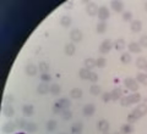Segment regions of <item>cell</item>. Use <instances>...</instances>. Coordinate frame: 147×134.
<instances>
[{"label": "cell", "mask_w": 147, "mask_h": 134, "mask_svg": "<svg viewBox=\"0 0 147 134\" xmlns=\"http://www.w3.org/2000/svg\"><path fill=\"white\" fill-rule=\"evenodd\" d=\"M132 113H134L137 118H140V117H142V116H145V115L147 113V105H146V104H141V105H139L134 111H132Z\"/></svg>", "instance_id": "1"}, {"label": "cell", "mask_w": 147, "mask_h": 134, "mask_svg": "<svg viewBox=\"0 0 147 134\" xmlns=\"http://www.w3.org/2000/svg\"><path fill=\"white\" fill-rule=\"evenodd\" d=\"M113 47V44H112V41L108 40V39H105L102 44H100V47H99V51L102 53V54H107L110 49H112Z\"/></svg>", "instance_id": "2"}, {"label": "cell", "mask_w": 147, "mask_h": 134, "mask_svg": "<svg viewBox=\"0 0 147 134\" xmlns=\"http://www.w3.org/2000/svg\"><path fill=\"white\" fill-rule=\"evenodd\" d=\"M87 13L91 16H94V15H98V10L99 9L97 7V5H96L94 3H87Z\"/></svg>", "instance_id": "3"}, {"label": "cell", "mask_w": 147, "mask_h": 134, "mask_svg": "<svg viewBox=\"0 0 147 134\" xmlns=\"http://www.w3.org/2000/svg\"><path fill=\"white\" fill-rule=\"evenodd\" d=\"M109 17V11H108V9L105 7V6H102V7H99V10H98V18L102 22H104L107 18Z\"/></svg>", "instance_id": "4"}, {"label": "cell", "mask_w": 147, "mask_h": 134, "mask_svg": "<svg viewBox=\"0 0 147 134\" xmlns=\"http://www.w3.org/2000/svg\"><path fill=\"white\" fill-rule=\"evenodd\" d=\"M124 83H125V85L130 90H132V91L137 90V88H139V85H137V82L135 79H132V78H126V79L124 81Z\"/></svg>", "instance_id": "5"}, {"label": "cell", "mask_w": 147, "mask_h": 134, "mask_svg": "<svg viewBox=\"0 0 147 134\" xmlns=\"http://www.w3.org/2000/svg\"><path fill=\"white\" fill-rule=\"evenodd\" d=\"M70 38L72 41H80L82 39V32L80 29H72L70 33Z\"/></svg>", "instance_id": "6"}, {"label": "cell", "mask_w": 147, "mask_h": 134, "mask_svg": "<svg viewBox=\"0 0 147 134\" xmlns=\"http://www.w3.org/2000/svg\"><path fill=\"white\" fill-rule=\"evenodd\" d=\"M127 48H129V50H130L131 53H136V54L141 53V45H140V43H136V41H132V43H130Z\"/></svg>", "instance_id": "7"}, {"label": "cell", "mask_w": 147, "mask_h": 134, "mask_svg": "<svg viewBox=\"0 0 147 134\" xmlns=\"http://www.w3.org/2000/svg\"><path fill=\"white\" fill-rule=\"evenodd\" d=\"M98 129L100 132H108V129H109V123H108V121H105V119H102V121H99L98 122Z\"/></svg>", "instance_id": "8"}, {"label": "cell", "mask_w": 147, "mask_h": 134, "mask_svg": "<svg viewBox=\"0 0 147 134\" xmlns=\"http://www.w3.org/2000/svg\"><path fill=\"white\" fill-rule=\"evenodd\" d=\"M3 112H4V115H5L6 117H11V116L15 115V111H13V107L11 105H5V106H4Z\"/></svg>", "instance_id": "9"}, {"label": "cell", "mask_w": 147, "mask_h": 134, "mask_svg": "<svg viewBox=\"0 0 147 134\" xmlns=\"http://www.w3.org/2000/svg\"><path fill=\"white\" fill-rule=\"evenodd\" d=\"M15 128H16V124L13 123V122H6L5 124H4V132L5 133H12L13 131H15Z\"/></svg>", "instance_id": "10"}, {"label": "cell", "mask_w": 147, "mask_h": 134, "mask_svg": "<svg viewBox=\"0 0 147 134\" xmlns=\"http://www.w3.org/2000/svg\"><path fill=\"white\" fill-rule=\"evenodd\" d=\"M131 31L132 32H135V33H137V32H140L141 28H142V25H141V22L139 20H135V21H132L131 22Z\"/></svg>", "instance_id": "11"}, {"label": "cell", "mask_w": 147, "mask_h": 134, "mask_svg": "<svg viewBox=\"0 0 147 134\" xmlns=\"http://www.w3.org/2000/svg\"><path fill=\"white\" fill-rule=\"evenodd\" d=\"M112 100H114V101H117L118 99H120L121 98V95H123V90L120 89V88H115L112 93Z\"/></svg>", "instance_id": "12"}, {"label": "cell", "mask_w": 147, "mask_h": 134, "mask_svg": "<svg viewBox=\"0 0 147 134\" xmlns=\"http://www.w3.org/2000/svg\"><path fill=\"white\" fill-rule=\"evenodd\" d=\"M93 113H94V106L92 104L86 105L84 107V115H85V116H92Z\"/></svg>", "instance_id": "13"}, {"label": "cell", "mask_w": 147, "mask_h": 134, "mask_svg": "<svg viewBox=\"0 0 147 134\" xmlns=\"http://www.w3.org/2000/svg\"><path fill=\"white\" fill-rule=\"evenodd\" d=\"M113 7V10L115 11V12H121L123 11V9H124V5H123V3L121 1H112V5H110Z\"/></svg>", "instance_id": "14"}, {"label": "cell", "mask_w": 147, "mask_h": 134, "mask_svg": "<svg viewBox=\"0 0 147 134\" xmlns=\"http://www.w3.org/2000/svg\"><path fill=\"white\" fill-rule=\"evenodd\" d=\"M26 73H27L28 76H34L36 73H37V67L34 66L33 63L27 65V66H26Z\"/></svg>", "instance_id": "15"}, {"label": "cell", "mask_w": 147, "mask_h": 134, "mask_svg": "<svg viewBox=\"0 0 147 134\" xmlns=\"http://www.w3.org/2000/svg\"><path fill=\"white\" fill-rule=\"evenodd\" d=\"M90 75H91V71L88 70V68H81L80 72H79V76L80 78H82V79H88L90 78Z\"/></svg>", "instance_id": "16"}, {"label": "cell", "mask_w": 147, "mask_h": 134, "mask_svg": "<svg viewBox=\"0 0 147 134\" xmlns=\"http://www.w3.org/2000/svg\"><path fill=\"white\" fill-rule=\"evenodd\" d=\"M49 90H50V88L45 84V83H42V84H39L37 87V91H38L39 94H47Z\"/></svg>", "instance_id": "17"}, {"label": "cell", "mask_w": 147, "mask_h": 134, "mask_svg": "<svg viewBox=\"0 0 147 134\" xmlns=\"http://www.w3.org/2000/svg\"><path fill=\"white\" fill-rule=\"evenodd\" d=\"M22 111H24L25 116L28 117V116H32V115H33L34 109H33V106H32V105H25L24 109H22Z\"/></svg>", "instance_id": "18"}, {"label": "cell", "mask_w": 147, "mask_h": 134, "mask_svg": "<svg viewBox=\"0 0 147 134\" xmlns=\"http://www.w3.org/2000/svg\"><path fill=\"white\" fill-rule=\"evenodd\" d=\"M127 98H129V100H130L131 104H136V103H139V101L141 100V95L139 93H134V94L129 95Z\"/></svg>", "instance_id": "19"}, {"label": "cell", "mask_w": 147, "mask_h": 134, "mask_svg": "<svg viewBox=\"0 0 147 134\" xmlns=\"http://www.w3.org/2000/svg\"><path fill=\"white\" fill-rule=\"evenodd\" d=\"M85 66L86 68H88V70H91V68H93V67H97V65H96V60L93 59H86L85 60Z\"/></svg>", "instance_id": "20"}, {"label": "cell", "mask_w": 147, "mask_h": 134, "mask_svg": "<svg viewBox=\"0 0 147 134\" xmlns=\"http://www.w3.org/2000/svg\"><path fill=\"white\" fill-rule=\"evenodd\" d=\"M70 95L72 96L74 99H79V98H81V96H82V90L79 89V88H74V89L71 90Z\"/></svg>", "instance_id": "21"}, {"label": "cell", "mask_w": 147, "mask_h": 134, "mask_svg": "<svg viewBox=\"0 0 147 134\" xmlns=\"http://www.w3.org/2000/svg\"><path fill=\"white\" fill-rule=\"evenodd\" d=\"M74 53H75V45L74 44H66L65 45V54L69 55V56H71V55H74Z\"/></svg>", "instance_id": "22"}, {"label": "cell", "mask_w": 147, "mask_h": 134, "mask_svg": "<svg viewBox=\"0 0 147 134\" xmlns=\"http://www.w3.org/2000/svg\"><path fill=\"white\" fill-rule=\"evenodd\" d=\"M82 123L81 122H77V123H75L72 126V128H71V132L72 133H77V134H81V132H82Z\"/></svg>", "instance_id": "23"}, {"label": "cell", "mask_w": 147, "mask_h": 134, "mask_svg": "<svg viewBox=\"0 0 147 134\" xmlns=\"http://www.w3.org/2000/svg\"><path fill=\"white\" fill-rule=\"evenodd\" d=\"M114 48L117 50H123L125 48V41H124V39H117L115 43H114Z\"/></svg>", "instance_id": "24"}, {"label": "cell", "mask_w": 147, "mask_h": 134, "mask_svg": "<svg viewBox=\"0 0 147 134\" xmlns=\"http://www.w3.org/2000/svg\"><path fill=\"white\" fill-rule=\"evenodd\" d=\"M60 25L63 27H69L71 25V17H69V16H63L61 17V20H60Z\"/></svg>", "instance_id": "25"}, {"label": "cell", "mask_w": 147, "mask_h": 134, "mask_svg": "<svg viewBox=\"0 0 147 134\" xmlns=\"http://www.w3.org/2000/svg\"><path fill=\"white\" fill-rule=\"evenodd\" d=\"M136 66L139 68H146L147 66V60L145 57H139L136 61Z\"/></svg>", "instance_id": "26"}, {"label": "cell", "mask_w": 147, "mask_h": 134, "mask_svg": "<svg viewBox=\"0 0 147 134\" xmlns=\"http://www.w3.org/2000/svg\"><path fill=\"white\" fill-rule=\"evenodd\" d=\"M60 90H61V88L59 84H53V85H50V93H52L53 95H59V93H60Z\"/></svg>", "instance_id": "27"}, {"label": "cell", "mask_w": 147, "mask_h": 134, "mask_svg": "<svg viewBox=\"0 0 147 134\" xmlns=\"http://www.w3.org/2000/svg\"><path fill=\"white\" fill-rule=\"evenodd\" d=\"M58 103L60 104V106H61V107H63L64 110H65V109H69V106L71 105V104H70V100L66 99V98H63V99H60V100L58 101Z\"/></svg>", "instance_id": "28"}, {"label": "cell", "mask_w": 147, "mask_h": 134, "mask_svg": "<svg viewBox=\"0 0 147 134\" xmlns=\"http://www.w3.org/2000/svg\"><path fill=\"white\" fill-rule=\"evenodd\" d=\"M96 65H97V67L103 68L105 65H107V60H105L104 57H98L97 60H96Z\"/></svg>", "instance_id": "29"}, {"label": "cell", "mask_w": 147, "mask_h": 134, "mask_svg": "<svg viewBox=\"0 0 147 134\" xmlns=\"http://www.w3.org/2000/svg\"><path fill=\"white\" fill-rule=\"evenodd\" d=\"M61 117L64 119H70L72 117V112L69 109H65V110H63V112H61Z\"/></svg>", "instance_id": "30"}, {"label": "cell", "mask_w": 147, "mask_h": 134, "mask_svg": "<svg viewBox=\"0 0 147 134\" xmlns=\"http://www.w3.org/2000/svg\"><path fill=\"white\" fill-rule=\"evenodd\" d=\"M107 31V23L105 22H100V23L97 25V32L98 33H104Z\"/></svg>", "instance_id": "31"}, {"label": "cell", "mask_w": 147, "mask_h": 134, "mask_svg": "<svg viewBox=\"0 0 147 134\" xmlns=\"http://www.w3.org/2000/svg\"><path fill=\"white\" fill-rule=\"evenodd\" d=\"M39 71H42L43 73H47L49 71V63L48 62H40L39 63Z\"/></svg>", "instance_id": "32"}, {"label": "cell", "mask_w": 147, "mask_h": 134, "mask_svg": "<svg viewBox=\"0 0 147 134\" xmlns=\"http://www.w3.org/2000/svg\"><path fill=\"white\" fill-rule=\"evenodd\" d=\"M131 132H132L131 124H124V126L121 127V133L123 134H130Z\"/></svg>", "instance_id": "33"}, {"label": "cell", "mask_w": 147, "mask_h": 134, "mask_svg": "<svg viewBox=\"0 0 147 134\" xmlns=\"http://www.w3.org/2000/svg\"><path fill=\"white\" fill-rule=\"evenodd\" d=\"M90 93H91V94H93V95H98V94H100V87H98V85H91V88H90Z\"/></svg>", "instance_id": "34"}, {"label": "cell", "mask_w": 147, "mask_h": 134, "mask_svg": "<svg viewBox=\"0 0 147 134\" xmlns=\"http://www.w3.org/2000/svg\"><path fill=\"white\" fill-rule=\"evenodd\" d=\"M26 131L28 132V133H34L37 131V126L34 123H27V126H26Z\"/></svg>", "instance_id": "35"}, {"label": "cell", "mask_w": 147, "mask_h": 134, "mask_svg": "<svg viewBox=\"0 0 147 134\" xmlns=\"http://www.w3.org/2000/svg\"><path fill=\"white\" fill-rule=\"evenodd\" d=\"M120 60H121V62H123V63H129V62L131 61L130 54H127V53L123 54V55H121V57H120Z\"/></svg>", "instance_id": "36"}, {"label": "cell", "mask_w": 147, "mask_h": 134, "mask_svg": "<svg viewBox=\"0 0 147 134\" xmlns=\"http://www.w3.org/2000/svg\"><path fill=\"white\" fill-rule=\"evenodd\" d=\"M57 128V121H54V119H52V121H49L48 123H47V129L48 131H54V129Z\"/></svg>", "instance_id": "37"}, {"label": "cell", "mask_w": 147, "mask_h": 134, "mask_svg": "<svg viewBox=\"0 0 147 134\" xmlns=\"http://www.w3.org/2000/svg\"><path fill=\"white\" fill-rule=\"evenodd\" d=\"M53 112L54 113H61L63 112V107L60 106V104H59V103H55L54 107H53Z\"/></svg>", "instance_id": "38"}, {"label": "cell", "mask_w": 147, "mask_h": 134, "mask_svg": "<svg viewBox=\"0 0 147 134\" xmlns=\"http://www.w3.org/2000/svg\"><path fill=\"white\" fill-rule=\"evenodd\" d=\"M132 18V13L131 12H124L123 13V20L124 21H131Z\"/></svg>", "instance_id": "39"}, {"label": "cell", "mask_w": 147, "mask_h": 134, "mask_svg": "<svg viewBox=\"0 0 147 134\" xmlns=\"http://www.w3.org/2000/svg\"><path fill=\"white\" fill-rule=\"evenodd\" d=\"M120 104H121V106H129L131 103H130V100H129V98L127 96H125V98H121V100H120Z\"/></svg>", "instance_id": "40"}, {"label": "cell", "mask_w": 147, "mask_h": 134, "mask_svg": "<svg viewBox=\"0 0 147 134\" xmlns=\"http://www.w3.org/2000/svg\"><path fill=\"white\" fill-rule=\"evenodd\" d=\"M88 79L91 81V82H97L98 81V75H97V73H94V72H91V75H90V78H88Z\"/></svg>", "instance_id": "41"}, {"label": "cell", "mask_w": 147, "mask_h": 134, "mask_svg": "<svg viewBox=\"0 0 147 134\" xmlns=\"http://www.w3.org/2000/svg\"><path fill=\"white\" fill-rule=\"evenodd\" d=\"M136 121H137V117L135 116L134 113H130V115L127 116V122H129V123H134V122H136Z\"/></svg>", "instance_id": "42"}, {"label": "cell", "mask_w": 147, "mask_h": 134, "mask_svg": "<svg viewBox=\"0 0 147 134\" xmlns=\"http://www.w3.org/2000/svg\"><path fill=\"white\" fill-rule=\"evenodd\" d=\"M17 126L18 127H21V128H26V126H27V122L25 121L24 118H21V119H17Z\"/></svg>", "instance_id": "43"}, {"label": "cell", "mask_w": 147, "mask_h": 134, "mask_svg": "<svg viewBox=\"0 0 147 134\" xmlns=\"http://www.w3.org/2000/svg\"><path fill=\"white\" fill-rule=\"evenodd\" d=\"M102 99H103L104 103H108V101L112 100V94L110 93H104L103 96H102Z\"/></svg>", "instance_id": "44"}, {"label": "cell", "mask_w": 147, "mask_h": 134, "mask_svg": "<svg viewBox=\"0 0 147 134\" xmlns=\"http://www.w3.org/2000/svg\"><path fill=\"white\" fill-rule=\"evenodd\" d=\"M140 45H141V47L147 48V35L141 37V39H140Z\"/></svg>", "instance_id": "45"}, {"label": "cell", "mask_w": 147, "mask_h": 134, "mask_svg": "<svg viewBox=\"0 0 147 134\" xmlns=\"http://www.w3.org/2000/svg\"><path fill=\"white\" fill-rule=\"evenodd\" d=\"M146 78H147V75H145V73H139V75H137V81L139 82L144 83L146 81Z\"/></svg>", "instance_id": "46"}, {"label": "cell", "mask_w": 147, "mask_h": 134, "mask_svg": "<svg viewBox=\"0 0 147 134\" xmlns=\"http://www.w3.org/2000/svg\"><path fill=\"white\" fill-rule=\"evenodd\" d=\"M40 79H42L43 82H49L50 79H52V77H50L48 73H43V75L40 76Z\"/></svg>", "instance_id": "47"}, {"label": "cell", "mask_w": 147, "mask_h": 134, "mask_svg": "<svg viewBox=\"0 0 147 134\" xmlns=\"http://www.w3.org/2000/svg\"><path fill=\"white\" fill-rule=\"evenodd\" d=\"M72 5H74V3H72V1H69V3L66 4V6H67V9H71V7H72Z\"/></svg>", "instance_id": "48"}, {"label": "cell", "mask_w": 147, "mask_h": 134, "mask_svg": "<svg viewBox=\"0 0 147 134\" xmlns=\"http://www.w3.org/2000/svg\"><path fill=\"white\" fill-rule=\"evenodd\" d=\"M144 84H146V85H147V78H146V81L144 82Z\"/></svg>", "instance_id": "49"}, {"label": "cell", "mask_w": 147, "mask_h": 134, "mask_svg": "<svg viewBox=\"0 0 147 134\" xmlns=\"http://www.w3.org/2000/svg\"><path fill=\"white\" fill-rule=\"evenodd\" d=\"M145 9H146V11H147V3L145 4Z\"/></svg>", "instance_id": "50"}, {"label": "cell", "mask_w": 147, "mask_h": 134, "mask_svg": "<svg viewBox=\"0 0 147 134\" xmlns=\"http://www.w3.org/2000/svg\"><path fill=\"white\" fill-rule=\"evenodd\" d=\"M114 134H121V133H114Z\"/></svg>", "instance_id": "51"}, {"label": "cell", "mask_w": 147, "mask_h": 134, "mask_svg": "<svg viewBox=\"0 0 147 134\" xmlns=\"http://www.w3.org/2000/svg\"><path fill=\"white\" fill-rule=\"evenodd\" d=\"M145 70H146V71H147V66H146V68H145Z\"/></svg>", "instance_id": "52"}, {"label": "cell", "mask_w": 147, "mask_h": 134, "mask_svg": "<svg viewBox=\"0 0 147 134\" xmlns=\"http://www.w3.org/2000/svg\"><path fill=\"white\" fill-rule=\"evenodd\" d=\"M18 134H24V133H18Z\"/></svg>", "instance_id": "53"}, {"label": "cell", "mask_w": 147, "mask_h": 134, "mask_svg": "<svg viewBox=\"0 0 147 134\" xmlns=\"http://www.w3.org/2000/svg\"><path fill=\"white\" fill-rule=\"evenodd\" d=\"M105 134H108V133H105Z\"/></svg>", "instance_id": "54"}]
</instances>
